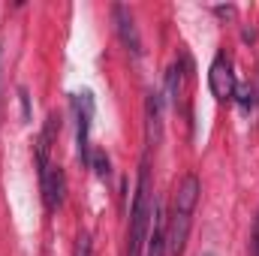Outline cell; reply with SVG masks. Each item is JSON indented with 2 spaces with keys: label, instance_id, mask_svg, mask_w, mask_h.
<instances>
[{
  "label": "cell",
  "instance_id": "12",
  "mask_svg": "<svg viewBox=\"0 0 259 256\" xmlns=\"http://www.w3.org/2000/svg\"><path fill=\"white\" fill-rule=\"evenodd\" d=\"M75 256H94L91 232H78V238H75Z\"/></svg>",
  "mask_w": 259,
  "mask_h": 256
},
{
  "label": "cell",
  "instance_id": "7",
  "mask_svg": "<svg viewBox=\"0 0 259 256\" xmlns=\"http://www.w3.org/2000/svg\"><path fill=\"white\" fill-rule=\"evenodd\" d=\"M166 253V217H163V205L154 202L151 211V232L145 241V253L142 256H163Z\"/></svg>",
  "mask_w": 259,
  "mask_h": 256
},
{
  "label": "cell",
  "instance_id": "9",
  "mask_svg": "<svg viewBox=\"0 0 259 256\" xmlns=\"http://www.w3.org/2000/svg\"><path fill=\"white\" fill-rule=\"evenodd\" d=\"M181 84H184V72H181V66L172 64L169 66V72H166V88H163V103H169V106H175L178 103V94H181Z\"/></svg>",
  "mask_w": 259,
  "mask_h": 256
},
{
  "label": "cell",
  "instance_id": "8",
  "mask_svg": "<svg viewBox=\"0 0 259 256\" xmlns=\"http://www.w3.org/2000/svg\"><path fill=\"white\" fill-rule=\"evenodd\" d=\"M145 130H148V148H157L163 136V97L148 94L145 100Z\"/></svg>",
  "mask_w": 259,
  "mask_h": 256
},
{
  "label": "cell",
  "instance_id": "16",
  "mask_svg": "<svg viewBox=\"0 0 259 256\" xmlns=\"http://www.w3.org/2000/svg\"><path fill=\"white\" fill-rule=\"evenodd\" d=\"M202 256H217V253H202Z\"/></svg>",
  "mask_w": 259,
  "mask_h": 256
},
{
  "label": "cell",
  "instance_id": "5",
  "mask_svg": "<svg viewBox=\"0 0 259 256\" xmlns=\"http://www.w3.org/2000/svg\"><path fill=\"white\" fill-rule=\"evenodd\" d=\"M39 187H42V199H46V208L55 214L61 205H64V193H66V178L64 169L55 166L52 160L39 163Z\"/></svg>",
  "mask_w": 259,
  "mask_h": 256
},
{
  "label": "cell",
  "instance_id": "2",
  "mask_svg": "<svg viewBox=\"0 0 259 256\" xmlns=\"http://www.w3.org/2000/svg\"><path fill=\"white\" fill-rule=\"evenodd\" d=\"M151 175H148V160H142L139 169V184L133 196V208H130V232H127V256H142L145 253V241L151 232Z\"/></svg>",
  "mask_w": 259,
  "mask_h": 256
},
{
  "label": "cell",
  "instance_id": "6",
  "mask_svg": "<svg viewBox=\"0 0 259 256\" xmlns=\"http://www.w3.org/2000/svg\"><path fill=\"white\" fill-rule=\"evenodd\" d=\"M112 15H115V27H118V36H121V42L127 46L133 55H142V39H139V30H136V21H133V12H130L127 6H115L112 9Z\"/></svg>",
  "mask_w": 259,
  "mask_h": 256
},
{
  "label": "cell",
  "instance_id": "10",
  "mask_svg": "<svg viewBox=\"0 0 259 256\" xmlns=\"http://www.w3.org/2000/svg\"><path fill=\"white\" fill-rule=\"evenodd\" d=\"M232 97L238 100V109L241 112H250L256 106V88H250V84H235V94Z\"/></svg>",
  "mask_w": 259,
  "mask_h": 256
},
{
  "label": "cell",
  "instance_id": "14",
  "mask_svg": "<svg viewBox=\"0 0 259 256\" xmlns=\"http://www.w3.org/2000/svg\"><path fill=\"white\" fill-rule=\"evenodd\" d=\"M214 12H217V15H226V18H229V15H232V12H235V9H232V6H217V9H214Z\"/></svg>",
  "mask_w": 259,
  "mask_h": 256
},
{
  "label": "cell",
  "instance_id": "11",
  "mask_svg": "<svg viewBox=\"0 0 259 256\" xmlns=\"http://www.w3.org/2000/svg\"><path fill=\"white\" fill-rule=\"evenodd\" d=\"M88 166H94L97 178H103V181L112 175V163H109V154H106V151H100V148H97V151H91V163H88Z\"/></svg>",
  "mask_w": 259,
  "mask_h": 256
},
{
  "label": "cell",
  "instance_id": "3",
  "mask_svg": "<svg viewBox=\"0 0 259 256\" xmlns=\"http://www.w3.org/2000/svg\"><path fill=\"white\" fill-rule=\"evenodd\" d=\"M94 94L91 91H78L72 94V115H75V148H78V160L91 163V121H94Z\"/></svg>",
  "mask_w": 259,
  "mask_h": 256
},
{
  "label": "cell",
  "instance_id": "17",
  "mask_svg": "<svg viewBox=\"0 0 259 256\" xmlns=\"http://www.w3.org/2000/svg\"><path fill=\"white\" fill-rule=\"evenodd\" d=\"M256 103H259V91H256Z\"/></svg>",
  "mask_w": 259,
  "mask_h": 256
},
{
  "label": "cell",
  "instance_id": "4",
  "mask_svg": "<svg viewBox=\"0 0 259 256\" xmlns=\"http://www.w3.org/2000/svg\"><path fill=\"white\" fill-rule=\"evenodd\" d=\"M235 72H232V64H229V58L220 52L211 66H208V91H211V97L217 100V103H226V100H232V94H235Z\"/></svg>",
  "mask_w": 259,
  "mask_h": 256
},
{
  "label": "cell",
  "instance_id": "15",
  "mask_svg": "<svg viewBox=\"0 0 259 256\" xmlns=\"http://www.w3.org/2000/svg\"><path fill=\"white\" fill-rule=\"evenodd\" d=\"M256 256H259V238H256Z\"/></svg>",
  "mask_w": 259,
  "mask_h": 256
},
{
  "label": "cell",
  "instance_id": "13",
  "mask_svg": "<svg viewBox=\"0 0 259 256\" xmlns=\"http://www.w3.org/2000/svg\"><path fill=\"white\" fill-rule=\"evenodd\" d=\"M18 100H21V118H24V121H30V97H27V91H24V88H18Z\"/></svg>",
  "mask_w": 259,
  "mask_h": 256
},
{
  "label": "cell",
  "instance_id": "1",
  "mask_svg": "<svg viewBox=\"0 0 259 256\" xmlns=\"http://www.w3.org/2000/svg\"><path fill=\"white\" fill-rule=\"evenodd\" d=\"M199 193H202L199 178L193 172L184 175V181L178 184L175 199H172V211L166 217V250H169V256H181L184 247H187L193 214H196V205H199Z\"/></svg>",
  "mask_w": 259,
  "mask_h": 256
}]
</instances>
